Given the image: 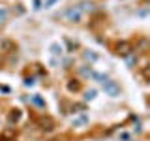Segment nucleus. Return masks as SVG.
Wrapping results in <instances>:
<instances>
[{"instance_id":"obj_1","label":"nucleus","mask_w":150,"mask_h":141,"mask_svg":"<svg viewBox=\"0 0 150 141\" xmlns=\"http://www.w3.org/2000/svg\"><path fill=\"white\" fill-rule=\"evenodd\" d=\"M133 43L131 41H128V40H120V41H116L115 43V53L118 55V56H128V55H131L133 53Z\"/></svg>"},{"instance_id":"obj_2","label":"nucleus","mask_w":150,"mask_h":141,"mask_svg":"<svg viewBox=\"0 0 150 141\" xmlns=\"http://www.w3.org/2000/svg\"><path fill=\"white\" fill-rule=\"evenodd\" d=\"M103 90H105V94L111 96V98H118L120 96V87H118V83L112 81V79L103 83Z\"/></svg>"},{"instance_id":"obj_3","label":"nucleus","mask_w":150,"mask_h":141,"mask_svg":"<svg viewBox=\"0 0 150 141\" xmlns=\"http://www.w3.org/2000/svg\"><path fill=\"white\" fill-rule=\"evenodd\" d=\"M64 17L68 19L69 23H81V19H83V11H79L75 6H71V8H68L64 11Z\"/></svg>"},{"instance_id":"obj_4","label":"nucleus","mask_w":150,"mask_h":141,"mask_svg":"<svg viewBox=\"0 0 150 141\" xmlns=\"http://www.w3.org/2000/svg\"><path fill=\"white\" fill-rule=\"evenodd\" d=\"M21 117H23V111L21 109H11V111H9V115H8V124L9 126L17 124V122L21 120Z\"/></svg>"},{"instance_id":"obj_5","label":"nucleus","mask_w":150,"mask_h":141,"mask_svg":"<svg viewBox=\"0 0 150 141\" xmlns=\"http://www.w3.org/2000/svg\"><path fill=\"white\" fill-rule=\"evenodd\" d=\"M79 9V11H96V4L94 2H81V4H77V6H75Z\"/></svg>"},{"instance_id":"obj_6","label":"nucleus","mask_w":150,"mask_h":141,"mask_svg":"<svg viewBox=\"0 0 150 141\" xmlns=\"http://www.w3.org/2000/svg\"><path fill=\"white\" fill-rule=\"evenodd\" d=\"M49 51H51V55H53V56H62V53H64L62 45L56 43V41H53V43L49 45Z\"/></svg>"},{"instance_id":"obj_7","label":"nucleus","mask_w":150,"mask_h":141,"mask_svg":"<svg viewBox=\"0 0 150 141\" xmlns=\"http://www.w3.org/2000/svg\"><path fill=\"white\" fill-rule=\"evenodd\" d=\"M0 49H4V51H15L17 47H15V43H13L11 40H2V41H0Z\"/></svg>"},{"instance_id":"obj_8","label":"nucleus","mask_w":150,"mask_h":141,"mask_svg":"<svg viewBox=\"0 0 150 141\" xmlns=\"http://www.w3.org/2000/svg\"><path fill=\"white\" fill-rule=\"evenodd\" d=\"M30 100H32V103H34L36 107H40V109H45V100L40 96V94H34V96H32Z\"/></svg>"},{"instance_id":"obj_9","label":"nucleus","mask_w":150,"mask_h":141,"mask_svg":"<svg viewBox=\"0 0 150 141\" xmlns=\"http://www.w3.org/2000/svg\"><path fill=\"white\" fill-rule=\"evenodd\" d=\"M40 126L43 130H53V126H54V122L49 119V117H43V119H40Z\"/></svg>"},{"instance_id":"obj_10","label":"nucleus","mask_w":150,"mask_h":141,"mask_svg":"<svg viewBox=\"0 0 150 141\" xmlns=\"http://www.w3.org/2000/svg\"><path fill=\"white\" fill-rule=\"evenodd\" d=\"M83 56H84V60H90V62H96V60L100 58V56H98L96 53H94V51H84V53H83Z\"/></svg>"},{"instance_id":"obj_11","label":"nucleus","mask_w":150,"mask_h":141,"mask_svg":"<svg viewBox=\"0 0 150 141\" xmlns=\"http://www.w3.org/2000/svg\"><path fill=\"white\" fill-rule=\"evenodd\" d=\"M0 139H15V130H4L0 134Z\"/></svg>"},{"instance_id":"obj_12","label":"nucleus","mask_w":150,"mask_h":141,"mask_svg":"<svg viewBox=\"0 0 150 141\" xmlns=\"http://www.w3.org/2000/svg\"><path fill=\"white\" fill-rule=\"evenodd\" d=\"M124 58H126V62H128L129 68H133V64H137V56H133V53L128 55V56H124Z\"/></svg>"},{"instance_id":"obj_13","label":"nucleus","mask_w":150,"mask_h":141,"mask_svg":"<svg viewBox=\"0 0 150 141\" xmlns=\"http://www.w3.org/2000/svg\"><path fill=\"white\" fill-rule=\"evenodd\" d=\"M64 43H66V47H68V53H73V51L77 49V43H73L71 40H64Z\"/></svg>"},{"instance_id":"obj_14","label":"nucleus","mask_w":150,"mask_h":141,"mask_svg":"<svg viewBox=\"0 0 150 141\" xmlns=\"http://www.w3.org/2000/svg\"><path fill=\"white\" fill-rule=\"evenodd\" d=\"M68 90H71V92H77L79 90V83L75 81V79H71V81L68 83Z\"/></svg>"},{"instance_id":"obj_15","label":"nucleus","mask_w":150,"mask_h":141,"mask_svg":"<svg viewBox=\"0 0 150 141\" xmlns=\"http://www.w3.org/2000/svg\"><path fill=\"white\" fill-rule=\"evenodd\" d=\"M81 73L84 75V77H92L94 70H90V68H88V66H83V68H81Z\"/></svg>"},{"instance_id":"obj_16","label":"nucleus","mask_w":150,"mask_h":141,"mask_svg":"<svg viewBox=\"0 0 150 141\" xmlns=\"http://www.w3.org/2000/svg\"><path fill=\"white\" fill-rule=\"evenodd\" d=\"M56 2H60V0H45L43 4H41V8H45V9H49V8H53Z\"/></svg>"},{"instance_id":"obj_17","label":"nucleus","mask_w":150,"mask_h":141,"mask_svg":"<svg viewBox=\"0 0 150 141\" xmlns=\"http://www.w3.org/2000/svg\"><path fill=\"white\" fill-rule=\"evenodd\" d=\"M8 19V9L6 8H0V25Z\"/></svg>"},{"instance_id":"obj_18","label":"nucleus","mask_w":150,"mask_h":141,"mask_svg":"<svg viewBox=\"0 0 150 141\" xmlns=\"http://www.w3.org/2000/svg\"><path fill=\"white\" fill-rule=\"evenodd\" d=\"M94 98H96V90H94V88L84 92V100H94Z\"/></svg>"},{"instance_id":"obj_19","label":"nucleus","mask_w":150,"mask_h":141,"mask_svg":"<svg viewBox=\"0 0 150 141\" xmlns=\"http://www.w3.org/2000/svg\"><path fill=\"white\" fill-rule=\"evenodd\" d=\"M83 124H86V117H81V119H77V120H73V126H83Z\"/></svg>"},{"instance_id":"obj_20","label":"nucleus","mask_w":150,"mask_h":141,"mask_svg":"<svg viewBox=\"0 0 150 141\" xmlns=\"http://www.w3.org/2000/svg\"><path fill=\"white\" fill-rule=\"evenodd\" d=\"M131 135L128 134V132H124V134H120V141H129Z\"/></svg>"},{"instance_id":"obj_21","label":"nucleus","mask_w":150,"mask_h":141,"mask_svg":"<svg viewBox=\"0 0 150 141\" xmlns=\"http://www.w3.org/2000/svg\"><path fill=\"white\" fill-rule=\"evenodd\" d=\"M32 85H34V79H32V77L25 79V87H32Z\"/></svg>"},{"instance_id":"obj_22","label":"nucleus","mask_w":150,"mask_h":141,"mask_svg":"<svg viewBox=\"0 0 150 141\" xmlns=\"http://www.w3.org/2000/svg\"><path fill=\"white\" fill-rule=\"evenodd\" d=\"M0 92H4V94H9L11 90H9V87H6V85H2V87H0Z\"/></svg>"},{"instance_id":"obj_23","label":"nucleus","mask_w":150,"mask_h":141,"mask_svg":"<svg viewBox=\"0 0 150 141\" xmlns=\"http://www.w3.org/2000/svg\"><path fill=\"white\" fill-rule=\"evenodd\" d=\"M34 9H41V0H34Z\"/></svg>"},{"instance_id":"obj_24","label":"nucleus","mask_w":150,"mask_h":141,"mask_svg":"<svg viewBox=\"0 0 150 141\" xmlns=\"http://www.w3.org/2000/svg\"><path fill=\"white\" fill-rule=\"evenodd\" d=\"M0 141H15V139H0Z\"/></svg>"}]
</instances>
